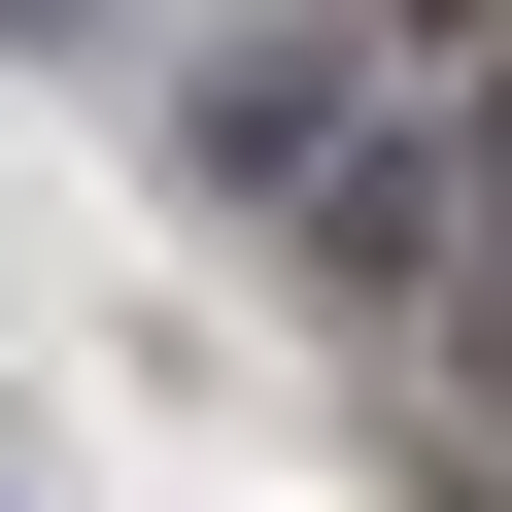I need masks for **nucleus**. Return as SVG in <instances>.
I'll return each instance as SVG.
<instances>
[{
    "instance_id": "nucleus-1",
    "label": "nucleus",
    "mask_w": 512,
    "mask_h": 512,
    "mask_svg": "<svg viewBox=\"0 0 512 512\" xmlns=\"http://www.w3.org/2000/svg\"><path fill=\"white\" fill-rule=\"evenodd\" d=\"M171 205H239V239H308V274H444L478 239V171L376 103V35H308V0H239V35H171Z\"/></svg>"
},
{
    "instance_id": "nucleus-2",
    "label": "nucleus",
    "mask_w": 512,
    "mask_h": 512,
    "mask_svg": "<svg viewBox=\"0 0 512 512\" xmlns=\"http://www.w3.org/2000/svg\"><path fill=\"white\" fill-rule=\"evenodd\" d=\"M0 35H103V0H0Z\"/></svg>"
}]
</instances>
